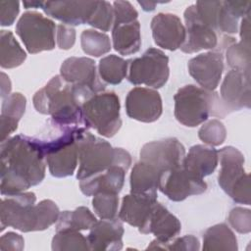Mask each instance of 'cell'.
<instances>
[{
	"label": "cell",
	"mask_w": 251,
	"mask_h": 251,
	"mask_svg": "<svg viewBox=\"0 0 251 251\" xmlns=\"http://www.w3.org/2000/svg\"><path fill=\"white\" fill-rule=\"evenodd\" d=\"M1 194L11 196L39 184L46 161L40 139L18 134L1 142Z\"/></svg>",
	"instance_id": "cell-1"
},
{
	"label": "cell",
	"mask_w": 251,
	"mask_h": 251,
	"mask_svg": "<svg viewBox=\"0 0 251 251\" xmlns=\"http://www.w3.org/2000/svg\"><path fill=\"white\" fill-rule=\"evenodd\" d=\"M33 192H21L3 198L0 207L1 231L11 226L23 232L40 231L55 224L60 215L56 203L50 199L35 204Z\"/></svg>",
	"instance_id": "cell-2"
},
{
	"label": "cell",
	"mask_w": 251,
	"mask_h": 251,
	"mask_svg": "<svg viewBox=\"0 0 251 251\" xmlns=\"http://www.w3.org/2000/svg\"><path fill=\"white\" fill-rule=\"evenodd\" d=\"M32 102L35 110L50 116L57 126L62 128L85 126L81 112L84 100L61 75H55L39 89L34 94Z\"/></svg>",
	"instance_id": "cell-3"
},
{
	"label": "cell",
	"mask_w": 251,
	"mask_h": 251,
	"mask_svg": "<svg viewBox=\"0 0 251 251\" xmlns=\"http://www.w3.org/2000/svg\"><path fill=\"white\" fill-rule=\"evenodd\" d=\"M76 178L78 180L98 175L112 166H122L128 170L131 165L130 154L123 148L112 145L87 129L79 140V157Z\"/></svg>",
	"instance_id": "cell-4"
},
{
	"label": "cell",
	"mask_w": 251,
	"mask_h": 251,
	"mask_svg": "<svg viewBox=\"0 0 251 251\" xmlns=\"http://www.w3.org/2000/svg\"><path fill=\"white\" fill-rule=\"evenodd\" d=\"M175 117L183 126L194 127L208 120L209 116L224 118V110L219 94L214 90L187 84L179 88L174 96Z\"/></svg>",
	"instance_id": "cell-5"
},
{
	"label": "cell",
	"mask_w": 251,
	"mask_h": 251,
	"mask_svg": "<svg viewBox=\"0 0 251 251\" xmlns=\"http://www.w3.org/2000/svg\"><path fill=\"white\" fill-rule=\"evenodd\" d=\"M85 126L63 128V132L52 140H40L50 174L55 177H66L74 174L79 157V140Z\"/></svg>",
	"instance_id": "cell-6"
},
{
	"label": "cell",
	"mask_w": 251,
	"mask_h": 251,
	"mask_svg": "<svg viewBox=\"0 0 251 251\" xmlns=\"http://www.w3.org/2000/svg\"><path fill=\"white\" fill-rule=\"evenodd\" d=\"M218 157L219 185L236 203L250 205V179L244 170L243 154L235 147L226 146L218 150Z\"/></svg>",
	"instance_id": "cell-7"
},
{
	"label": "cell",
	"mask_w": 251,
	"mask_h": 251,
	"mask_svg": "<svg viewBox=\"0 0 251 251\" xmlns=\"http://www.w3.org/2000/svg\"><path fill=\"white\" fill-rule=\"evenodd\" d=\"M120 108L115 92H100L91 96L81 106L85 127L94 128L104 137L114 136L122 126Z\"/></svg>",
	"instance_id": "cell-8"
},
{
	"label": "cell",
	"mask_w": 251,
	"mask_h": 251,
	"mask_svg": "<svg viewBox=\"0 0 251 251\" xmlns=\"http://www.w3.org/2000/svg\"><path fill=\"white\" fill-rule=\"evenodd\" d=\"M112 39L114 49L121 55H131L141 46L138 13L128 1H115Z\"/></svg>",
	"instance_id": "cell-9"
},
{
	"label": "cell",
	"mask_w": 251,
	"mask_h": 251,
	"mask_svg": "<svg viewBox=\"0 0 251 251\" xmlns=\"http://www.w3.org/2000/svg\"><path fill=\"white\" fill-rule=\"evenodd\" d=\"M127 79L134 85L161 88L170 75L169 58L160 49L149 48L140 57L128 60Z\"/></svg>",
	"instance_id": "cell-10"
},
{
	"label": "cell",
	"mask_w": 251,
	"mask_h": 251,
	"mask_svg": "<svg viewBox=\"0 0 251 251\" xmlns=\"http://www.w3.org/2000/svg\"><path fill=\"white\" fill-rule=\"evenodd\" d=\"M54 22L34 11L24 13L16 25V33L20 36L30 54L49 51L55 47Z\"/></svg>",
	"instance_id": "cell-11"
},
{
	"label": "cell",
	"mask_w": 251,
	"mask_h": 251,
	"mask_svg": "<svg viewBox=\"0 0 251 251\" xmlns=\"http://www.w3.org/2000/svg\"><path fill=\"white\" fill-rule=\"evenodd\" d=\"M60 75L75 88L84 101L105 90L106 85L98 77L95 62L90 58L66 59L61 65Z\"/></svg>",
	"instance_id": "cell-12"
},
{
	"label": "cell",
	"mask_w": 251,
	"mask_h": 251,
	"mask_svg": "<svg viewBox=\"0 0 251 251\" xmlns=\"http://www.w3.org/2000/svg\"><path fill=\"white\" fill-rule=\"evenodd\" d=\"M183 16L186 35L180 47L182 52L190 54L203 49H218L225 35H221L199 17L194 4L185 9Z\"/></svg>",
	"instance_id": "cell-13"
},
{
	"label": "cell",
	"mask_w": 251,
	"mask_h": 251,
	"mask_svg": "<svg viewBox=\"0 0 251 251\" xmlns=\"http://www.w3.org/2000/svg\"><path fill=\"white\" fill-rule=\"evenodd\" d=\"M158 189L170 200L182 201L191 195H198L206 191L207 183L202 178L190 175L180 166L161 172Z\"/></svg>",
	"instance_id": "cell-14"
},
{
	"label": "cell",
	"mask_w": 251,
	"mask_h": 251,
	"mask_svg": "<svg viewBox=\"0 0 251 251\" xmlns=\"http://www.w3.org/2000/svg\"><path fill=\"white\" fill-rule=\"evenodd\" d=\"M181 229L179 220L170 213L162 204L156 202L145 223L138 227L139 232L143 234L152 233L155 235L154 239L147 249H161L163 246L172 241Z\"/></svg>",
	"instance_id": "cell-15"
},
{
	"label": "cell",
	"mask_w": 251,
	"mask_h": 251,
	"mask_svg": "<svg viewBox=\"0 0 251 251\" xmlns=\"http://www.w3.org/2000/svg\"><path fill=\"white\" fill-rule=\"evenodd\" d=\"M250 72L231 69L225 76L220 90V99L227 114L250 108Z\"/></svg>",
	"instance_id": "cell-16"
},
{
	"label": "cell",
	"mask_w": 251,
	"mask_h": 251,
	"mask_svg": "<svg viewBox=\"0 0 251 251\" xmlns=\"http://www.w3.org/2000/svg\"><path fill=\"white\" fill-rule=\"evenodd\" d=\"M184 146L175 137L144 144L140 150V160L155 167L160 173L182 164Z\"/></svg>",
	"instance_id": "cell-17"
},
{
	"label": "cell",
	"mask_w": 251,
	"mask_h": 251,
	"mask_svg": "<svg viewBox=\"0 0 251 251\" xmlns=\"http://www.w3.org/2000/svg\"><path fill=\"white\" fill-rule=\"evenodd\" d=\"M126 111L130 119L153 123L162 115V98L155 89L134 87L126 95Z\"/></svg>",
	"instance_id": "cell-18"
},
{
	"label": "cell",
	"mask_w": 251,
	"mask_h": 251,
	"mask_svg": "<svg viewBox=\"0 0 251 251\" xmlns=\"http://www.w3.org/2000/svg\"><path fill=\"white\" fill-rule=\"evenodd\" d=\"M188 73L204 89L214 91L224 71V56L220 50L199 54L188 62Z\"/></svg>",
	"instance_id": "cell-19"
},
{
	"label": "cell",
	"mask_w": 251,
	"mask_h": 251,
	"mask_svg": "<svg viewBox=\"0 0 251 251\" xmlns=\"http://www.w3.org/2000/svg\"><path fill=\"white\" fill-rule=\"evenodd\" d=\"M150 26L154 42L163 49L175 51L180 48L185 40V26L175 14H157L153 17Z\"/></svg>",
	"instance_id": "cell-20"
},
{
	"label": "cell",
	"mask_w": 251,
	"mask_h": 251,
	"mask_svg": "<svg viewBox=\"0 0 251 251\" xmlns=\"http://www.w3.org/2000/svg\"><path fill=\"white\" fill-rule=\"evenodd\" d=\"M97 4L98 1H43L41 9L64 25H78L88 23Z\"/></svg>",
	"instance_id": "cell-21"
},
{
	"label": "cell",
	"mask_w": 251,
	"mask_h": 251,
	"mask_svg": "<svg viewBox=\"0 0 251 251\" xmlns=\"http://www.w3.org/2000/svg\"><path fill=\"white\" fill-rule=\"evenodd\" d=\"M125 229L120 219H101L97 221L87 235L90 250L117 251L123 248Z\"/></svg>",
	"instance_id": "cell-22"
},
{
	"label": "cell",
	"mask_w": 251,
	"mask_h": 251,
	"mask_svg": "<svg viewBox=\"0 0 251 251\" xmlns=\"http://www.w3.org/2000/svg\"><path fill=\"white\" fill-rule=\"evenodd\" d=\"M157 193H131L124 196L119 212V219L129 226L140 227L147 220L154 204Z\"/></svg>",
	"instance_id": "cell-23"
},
{
	"label": "cell",
	"mask_w": 251,
	"mask_h": 251,
	"mask_svg": "<svg viewBox=\"0 0 251 251\" xmlns=\"http://www.w3.org/2000/svg\"><path fill=\"white\" fill-rule=\"evenodd\" d=\"M126 171L122 166H112L98 175L79 180L80 191L86 196L104 192L119 194L124 186Z\"/></svg>",
	"instance_id": "cell-24"
},
{
	"label": "cell",
	"mask_w": 251,
	"mask_h": 251,
	"mask_svg": "<svg viewBox=\"0 0 251 251\" xmlns=\"http://www.w3.org/2000/svg\"><path fill=\"white\" fill-rule=\"evenodd\" d=\"M219 163L218 150L202 144L190 147L185 154L182 167L193 176L202 178L211 175L217 168Z\"/></svg>",
	"instance_id": "cell-25"
},
{
	"label": "cell",
	"mask_w": 251,
	"mask_h": 251,
	"mask_svg": "<svg viewBox=\"0 0 251 251\" xmlns=\"http://www.w3.org/2000/svg\"><path fill=\"white\" fill-rule=\"evenodd\" d=\"M25 104L26 99L20 92L12 93L3 99L0 115L1 142L17 129L18 123L25 114Z\"/></svg>",
	"instance_id": "cell-26"
},
{
	"label": "cell",
	"mask_w": 251,
	"mask_h": 251,
	"mask_svg": "<svg viewBox=\"0 0 251 251\" xmlns=\"http://www.w3.org/2000/svg\"><path fill=\"white\" fill-rule=\"evenodd\" d=\"M250 1H221L218 15V30L220 33L237 32L238 20L250 13Z\"/></svg>",
	"instance_id": "cell-27"
},
{
	"label": "cell",
	"mask_w": 251,
	"mask_h": 251,
	"mask_svg": "<svg viewBox=\"0 0 251 251\" xmlns=\"http://www.w3.org/2000/svg\"><path fill=\"white\" fill-rule=\"evenodd\" d=\"M160 172L152 165L139 161L130 174L129 183L131 193H157Z\"/></svg>",
	"instance_id": "cell-28"
},
{
	"label": "cell",
	"mask_w": 251,
	"mask_h": 251,
	"mask_svg": "<svg viewBox=\"0 0 251 251\" xmlns=\"http://www.w3.org/2000/svg\"><path fill=\"white\" fill-rule=\"evenodd\" d=\"M203 250L206 251H236L237 239L226 224H218L209 227L203 235Z\"/></svg>",
	"instance_id": "cell-29"
},
{
	"label": "cell",
	"mask_w": 251,
	"mask_h": 251,
	"mask_svg": "<svg viewBox=\"0 0 251 251\" xmlns=\"http://www.w3.org/2000/svg\"><path fill=\"white\" fill-rule=\"evenodd\" d=\"M26 58L25 50L10 30L0 31V65L4 69L19 67Z\"/></svg>",
	"instance_id": "cell-30"
},
{
	"label": "cell",
	"mask_w": 251,
	"mask_h": 251,
	"mask_svg": "<svg viewBox=\"0 0 251 251\" xmlns=\"http://www.w3.org/2000/svg\"><path fill=\"white\" fill-rule=\"evenodd\" d=\"M97 222L91 211L84 206H80L74 211H64L59 215L56 225V231L63 229L86 230L90 229Z\"/></svg>",
	"instance_id": "cell-31"
},
{
	"label": "cell",
	"mask_w": 251,
	"mask_h": 251,
	"mask_svg": "<svg viewBox=\"0 0 251 251\" xmlns=\"http://www.w3.org/2000/svg\"><path fill=\"white\" fill-rule=\"evenodd\" d=\"M128 61L116 55L102 58L98 64V74L102 80L110 84H119L126 76Z\"/></svg>",
	"instance_id": "cell-32"
},
{
	"label": "cell",
	"mask_w": 251,
	"mask_h": 251,
	"mask_svg": "<svg viewBox=\"0 0 251 251\" xmlns=\"http://www.w3.org/2000/svg\"><path fill=\"white\" fill-rule=\"evenodd\" d=\"M51 248L54 251H86L90 250L87 238L78 230L63 229L56 232L52 238Z\"/></svg>",
	"instance_id": "cell-33"
},
{
	"label": "cell",
	"mask_w": 251,
	"mask_h": 251,
	"mask_svg": "<svg viewBox=\"0 0 251 251\" xmlns=\"http://www.w3.org/2000/svg\"><path fill=\"white\" fill-rule=\"evenodd\" d=\"M80 45L87 55L100 57L111 50L110 37L95 29H85L80 34Z\"/></svg>",
	"instance_id": "cell-34"
},
{
	"label": "cell",
	"mask_w": 251,
	"mask_h": 251,
	"mask_svg": "<svg viewBox=\"0 0 251 251\" xmlns=\"http://www.w3.org/2000/svg\"><path fill=\"white\" fill-rule=\"evenodd\" d=\"M226 55L231 69L250 72V41L234 42L226 48Z\"/></svg>",
	"instance_id": "cell-35"
},
{
	"label": "cell",
	"mask_w": 251,
	"mask_h": 251,
	"mask_svg": "<svg viewBox=\"0 0 251 251\" xmlns=\"http://www.w3.org/2000/svg\"><path fill=\"white\" fill-rule=\"evenodd\" d=\"M92 206L100 219H115L118 215L119 196L116 193H98L93 196Z\"/></svg>",
	"instance_id": "cell-36"
},
{
	"label": "cell",
	"mask_w": 251,
	"mask_h": 251,
	"mask_svg": "<svg viewBox=\"0 0 251 251\" xmlns=\"http://www.w3.org/2000/svg\"><path fill=\"white\" fill-rule=\"evenodd\" d=\"M198 137L205 144L218 146L223 144L226 140V129L221 121L213 119L200 127L198 130Z\"/></svg>",
	"instance_id": "cell-37"
},
{
	"label": "cell",
	"mask_w": 251,
	"mask_h": 251,
	"mask_svg": "<svg viewBox=\"0 0 251 251\" xmlns=\"http://www.w3.org/2000/svg\"><path fill=\"white\" fill-rule=\"evenodd\" d=\"M114 23V8L108 1H98L97 7L88 21L87 25H92L102 31L112 28Z\"/></svg>",
	"instance_id": "cell-38"
},
{
	"label": "cell",
	"mask_w": 251,
	"mask_h": 251,
	"mask_svg": "<svg viewBox=\"0 0 251 251\" xmlns=\"http://www.w3.org/2000/svg\"><path fill=\"white\" fill-rule=\"evenodd\" d=\"M229 225L239 233H248L251 230V213L242 207L233 208L228 214Z\"/></svg>",
	"instance_id": "cell-39"
},
{
	"label": "cell",
	"mask_w": 251,
	"mask_h": 251,
	"mask_svg": "<svg viewBox=\"0 0 251 251\" xmlns=\"http://www.w3.org/2000/svg\"><path fill=\"white\" fill-rule=\"evenodd\" d=\"M200 249V242L197 237L189 234L170 241L163 246V250L173 251H198Z\"/></svg>",
	"instance_id": "cell-40"
},
{
	"label": "cell",
	"mask_w": 251,
	"mask_h": 251,
	"mask_svg": "<svg viewBox=\"0 0 251 251\" xmlns=\"http://www.w3.org/2000/svg\"><path fill=\"white\" fill-rule=\"evenodd\" d=\"M20 11V2L12 0L0 1V25L2 26L11 25Z\"/></svg>",
	"instance_id": "cell-41"
},
{
	"label": "cell",
	"mask_w": 251,
	"mask_h": 251,
	"mask_svg": "<svg viewBox=\"0 0 251 251\" xmlns=\"http://www.w3.org/2000/svg\"><path fill=\"white\" fill-rule=\"evenodd\" d=\"M56 38L58 47L60 49H71L75 42V29L68 25H58Z\"/></svg>",
	"instance_id": "cell-42"
},
{
	"label": "cell",
	"mask_w": 251,
	"mask_h": 251,
	"mask_svg": "<svg viewBox=\"0 0 251 251\" xmlns=\"http://www.w3.org/2000/svg\"><path fill=\"white\" fill-rule=\"evenodd\" d=\"M25 247V240L21 234L9 231L0 238V250H18L22 251Z\"/></svg>",
	"instance_id": "cell-43"
},
{
	"label": "cell",
	"mask_w": 251,
	"mask_h": 251,
	"mask_svg": "<svg viewBox=\"0 0 251 251\" xmlns=\"http://www.w3.org/2000/svg\"><path fill=\"white\" fill-rule=\"evenodd\" d=\"M249 16L250 13H248L246 16H244L241 20L240 24V37L243 41H250V25H249Z\"/></svg>",
	"instance_id": "cell-44"
},
{
	"label": "cell",
	"mask_w": 251,
	"mask_h": 251,
	"mask_svg": "<svg viewBox=\"0 0 251 251\" xmlns=\"http://www.w3.org/2000/svg\"><path fill=\"white\" fill-rule=\"evenodd\" d=\"M10 91H11L10 78L6 74L1 73V99L3 100L6 97H8L10 95Z\"/></svg>",
	"instance_id": "cell-45"
},
{
	"label": "cell",
	"mask_w": 251,
	"mask_h": 251,
	"mask_svg": "<svg viewBox=\"0 0 251 251\" xmlns=\"http://www.w3.org/2000/svg\"><path fill=\"white\" fill-rule=\"evenodd\" d=\"M43 1H24L23 4L24 6L28 9V8H41L42 7Z\"/></svg>",
	"instance_id": "cell-46"
},
{
	"label": "cell",
	"mask_w": 251,
	"mask_h": 251,
	"mask_svg": "<svg viewBox=\"0 0 251 251\" xmlns=\"http://www.w3.org/2000/svg\"><path fill=\"white\" fill-rule=\"evenodd\" d=\"M138 3L143 7V10H145V11H152L155 9V6H156V3H154V2L138 1Z\"/></svg>",
	"instance_id": "cell-47"
}]
</instances>
